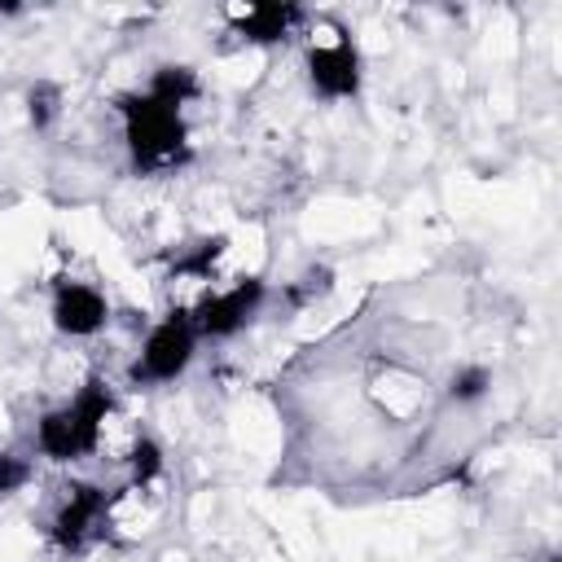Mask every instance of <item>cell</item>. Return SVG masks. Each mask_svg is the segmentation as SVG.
<instances>
[{"instance_id":"obj_1","label":"cell","mask_w":562,"mask_h":562,"mask_svg":"<svg viewBox=\"0 0 562 562\" xmlns=\"http://www.w3.org/2000/svg\"><path fill=\"white\" fill-rule=\"evenodd\" d=\"M119 395L101 373H88L66 400L48 404L31 422V452L48 465H79L101 452L105 422L114 417Z\"/></svg>"},{"instance_id":"obj_2","label":"cell","mask_w":562,"mask_h":562,"mask_svg":"<svg viewBox=\"0 0 562 562\" xmlns=\"http://www.w3.org/2000/svg\"><path fill=\"white\" fill-rule=\"evenodd\" d=\"M114 119H119L127 167L136 176H176L193 162L189 114L154 101L140 88H127L114 97Z\"/></svg>"},{"instance_id":"obj_3","label":"cell","mask_w":562,"mask_h":562,"mask_svg":"<svg viewBox=\"0 0 562 562\" xmlns=\"http://www.w3.org/2000/svg\"><path fill=\"white\" fill-rule=\"evenodd\" d=\"M202 351V338L193 329V316H189V303H171L162 316L145 321L136 347H132V360L123 369V382L132 391H162V386H176L193 360Z\"/></svg>"},{"instance_id":"obj_4","label":"cell","mask_w":562,"mask_h":562,"mask_svg":"<svg viewBox=\"0 0 562 562\" xmlns=\"http://www.w3.org/2000/svg\"><path fill=\"white\" fill-rule=\"evenodd\" d=\"M114 505H119V492H110L105 483L70 479V483L61 487V496L53 501L48 518H44V540H48V549L61 553V558L88 553V549L110 531Z\"/></svg>"},{"instance_id":"obj_5","label":"cell","mask_w":562,"mask_h":562,"mask_svg":"<svg viewBox=\"0 0 562 562\" xmlns=\"http://www.w3.org/2000/svg\"><path fill=\"white\" fill-rule=\"evenodd\" d=\"M268 303H272V281L263 272H241L224 285H206L189 303V316L206 347V342H233L237 334H246L263 316Z\"/></svg>"},{"instance_id":"obj_6","label":"cell","mask_w":562,"mask_h":562,"mask_svg":"<svg viewBox=\"0 0 562 562\" xmlns=\"http://www.w3.org/2000/svg\"><path fill=\"white\" fill-rule=\"evenodd\" d=\"M364 53L347 31L303 44V88L321 105H347L364 92Z\"/></svg>"},{"instance_id":"obj_7","label":"cell","mask_w":562,"mask_h":562,"mask_svg":"<svg viewBox=\"0 0 562 562\" xmlns=\"http://www.w3.org/2000/svg\"><path fill=\"white\" fill-rule=\"evenodd\" d=\"M48 325L66 342H92L114 325V299L105 285L61 272L48 285Z\"/></svg>"},{"instance_id":"obj_8","label":"cell","mask_w":562,"mask_h":562,"mask_svg":"<svg viewBox=\"0 0 562 562\" xmlns=\"http://www.w3.org/2000/svg\"><path fill=\"white\" fill-rule=\"evenodd\" d=\"M224 22L246 48H285L307 31L312 13L303 4H237L224 9Z\"/></svg>"},{"instance_id":"obj_9","label":"cell","mask_w":562,"mask_h":562,"mask_svg":"<svg viewBox=\"0 0 562 562\" xmlns=\"http://www.w3.org/2000/svg\"><path fill=\"white\" fill-rule=\"evenodd\" d=\"M140 92H149L154 101H162V105H171V110H189L193 101H202V92H206V83H202V70L193 66V61H180V57H167V61H154L149 66V75H145V83H136Z\"/></svg>"},{"instance_id":"obj_10","label":"cell","mask_w":562,"mask_h":562,"mask_svg":"<svg viewBox=\"0 0 562 562\" xmlns=\"http://www.w3.org/2000/svg\"><path fill=\"white\" fill-rule=\"evenodd\" d=\"M334 285H338V268L325 263V259H312V263H303V268L281 285V294H272V299H277L285 312H307V307L325 303V299L334 294Z\"/></svg>"},{"instance_id":"obj_11","label":"cell","mask_w":562,"mask_h":562,"mask_svg":"<svg viewBox=\"0 0 562 562\" xmlns=\"http://www.w3.org/2000/svg\"><path fill=\"white\" fill-rule=\"evenodd\" d=\"M496 391V369L487 360H457L443 378V400L457 408H479Z\"/></svg>"},{"instance_id":"obj_12","label":"cell","mask_w":562,"mask_h":562,"mask_svg":"<svg viewBox=\"0 0 562 562\" xmlns=\"http://www.w3.org/2000/svg\"><path fill=\"white\" fill-rule=\"evenodd\" d=\"M224 255H228V233H206L171 255V277L176 281H215Z\"/></svg>"},{"instance_id":"obj_13","label":"cell","mask_w":562,"mask_h":562,"mask_svg":"<svg viewBox=\"0 0 562 562\" xmlns=\"http://www.w3.org/2000/svg\"><path fill=\"white\" fill-rule=\"evenodd\" d=\"M61 110H66V88L57 79L40 75L22 88V114H26L31 132H53L61 123Z\"/></svg>"},{"instance_id":"obj_14","label":"cell","mask_w":562,"mask_h":562,"mask_svg":"<svg viewBox=\"0 0 562 562\" xmlns=\"http://www.w3.org/2000/svg\"><path fill=\"white\" fill-rule=\"evenodd\" d=\"M123 470H127V487H136V492L154 487V483L167 474V448H162V439L149 435V430H140V435L132 439L127 457H123Z\"/></svg>"},{"instance_id":"obj_15","label":"cell","mask_w":562,"mask_h":562,"mask_svg":"<svg viewBox=\"0 0 562 562\" xmlns=\"http://www.w3.org/2000/svg\"><path fill=\"white\" fill-rule=\"evenodd\" d=\"M35 479V452L31 448H13V443H0V501H13L31 487Z\"/></svg>"},{"instance_id":"obj_16","label":"cell","mask_w":562,"mask_h":562,"mask_svg":"<svg viewBox=\"0 0 562 562\" xmlns=\"http://www.w3.org/2000/svg\"><path fill=\"white\" fill-rule=\"evenodd\" d=\"M540 562H562V553H558V549H549V553H544Z\"/></svg>"}]
</instances>
